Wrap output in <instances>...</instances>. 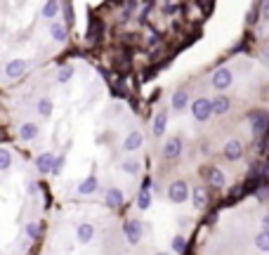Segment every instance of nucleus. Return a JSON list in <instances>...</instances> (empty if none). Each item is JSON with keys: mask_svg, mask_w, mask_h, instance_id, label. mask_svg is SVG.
<instances>
[{"mask_svg": "<svg viewBox=\"0 0 269 255\" xmlns=\"http://www.w3.org/2000/svg\"><path fill=\"white\" fill-rule=\"evenodd\" d=\"M168 199L172 203H185L187 199H189V187H187L185 180H175V182H170Z\"/></svg>", "mask_w": 269, "mask_h": 255, "instance_id": "1", "label": "nucleus"}, {"mask_svg": "<svg viewBox=\"0 0 269 255\" xmlns=\"http://www.w3.org/2000/svg\"><path fill=\"white\" fill-rule=\"evenodd\" d=\"M192 114L196 121H201V123L208 121V118L213 116V102L206 100V97H199V100L192 104Z\"/></svg>", "mask_w": 269, "mask_h": 255, "instance_id": "2", "label": "nucleus"}, {"mask_svg": "<svg viewBox=\"0 0 269 255\" xmlns=\"http://www.w3.org/2000/svg\"><path fill=\"white\" fill-rule=\"evenodd\" d=\"M123 232H125V239L130 243H139L142 234H144V224H142V220H125Z\"/></svg>", "mask_w": 269, "mask_h": 255, "instance_id": "3", "label": "nucleus"}, {"mask_svg": "<svg viewBox=\"0 0 269 255\" xmlns=\"http://www.w3.org/2000/svg\"><path fill=\"white\" fill-rule=\"evenodd\" d=\"M234 80V73L229 69H217L213 76H210V85L215 88V90H227Z\"/></svg>", "mask_w": 269, "mask_h": 255, "instance_id": "4", "label": "nucleus"}, {"mask_svg": "<svg viewBox=\"0 0 269 255\" xmlns=\"http://www.w3.org/2000/svg\"><path fill=\"white\" fill-rule=\"evenodd\" d=\"M26 69H29V62H26V59H12V62H8V66H5V76L19 78Z\"/></svg>", "mask_w": 269, "mask_h": 255, "instance_id": "5", "label": "nucleus"}, {"mask_svg": "<svg viewBox=\"0 0 269 255\" xmlns=\"http://www.w3.org/2000/svg\"><path fill=\"white\" fill-rule=\"evenodd\" d=\"M182 154V139L180 137H170L165 144H163V156L165 158H177Z\"/></svg>", "mask_w": 269, "mask_h": 255, "instance_id": "6", "label": "nucleus"}, {"mask_svg": "<svg viewBox=\"0 0 269 255\" xmlns=\"http://www.w3.org/2000/svg\"><path fill=\"white\" fill-rule=\"evenodd\" d=\"M76 239L78 243H90L95 239V227L90 222H80L76 227Z\"/></svg>", "mask_w": 269, "mask_h": 255, "instance_id": "7", "label": "nucleus"}, {"mask_svg": "<svg viewBox=\"0 0 269 255\" xmlns=\"http://www.w3.org/2000/svg\"><path fill=\"white\" fill-rule=\"evenodd\" d=\"M100 189V180H97V175H90V178H85L80 185H78V194L80 196H90V194H95Z\"/></svg>", "mask_w": 269, "mask_h": 255, "instance_id": "8", "label": "nucleus"}, {"mask_svg": "<svg viewBox=\"0 0 269 255\" xmlns=\"http://www.w3.org/2000/svg\"><path fill=\"white\" fill-rule=\"evenodd\" d=\"M165 128H168V111H165V109H161V111L154 116V125H151L154 137H161L163 132H165Z\"/></svg>", "mask_w": 269, "mask_h": 255, "instance_id": "9", "label": "nucleus"}, {"mask_svg": "<svg viewBox=\"0 0 269 255\" xmlns=\"http://www.w3.org/2000/svg\"><path fill=\"white\" fill-rule=\"evenodd\" d=\"M144 144V135L139 130H132L128 137H125V142H123V149L125 151H137L139 147Z\"/></svg>", "mask_w": 269, "mask_h": 255, "instance_id": "10", "label": "nucleus"}, {"mask_svg": "<svg viewBox=\"0 0 269 255\" xmlns=\"http://www.w3.org/2000/svg\"><path fill=\"white\" fill-rule=\"evenodd\" d=\"M224 156H227L229 161H238V158L243 156V147H241V142H238V139H229V142L224 144Z\"/></svg>", "mask_w": 269, "mask_h": 255, "instance_id": "11", "label": "nucleus"}, {"mask_svg": "<svg viewBox=\"0 0 269 255\" xmlns=\"http://www.w3.org/2000/svg\"><path fill=\"white\" fill-rule=\"evenodd\" d=\"M52 163H54V154H50V151H43V154L36 158V168H38L40 175H47V173L52 170Z\"/></svg>", "mask_w": 269, "mask_h": 255, "instance_id": "12", "label": "nucleus"}, {"mask_svg": "<svg viewBox=\"0 0 269 255\" xmlns=\"http://www.w3.org/2000/svg\"><path fill=\"white\" fill-rule=\"evenodd\" d=\"M40 135V125L38 123H24L19 125V137L24 139V142H31V139H36Z\"/></svg>", "mask_w": 269, "mask_h": 255, "instance_id": "13", "label": "nucleus"}, {"mask_svg": "<svg viewBox=\"0 0 269 255\" xmlns=\"http://www.w3.org/2000/svg\"><path fill=\"white\" fill-rule=\"evenodd\" d=\"M248 121L253 123V132H255V135H260L262 130H267V116H264V114H260V111H250V114H248Z\"/></svg>", "mask_w": 269, "mask_h": 255, "instance_id": "14", "label": "nucleus"}, {"mask_svg": "<svg viewBox=\"0 0 269 255\" xmlns=\"http://www.w3.org/2000/svg\"><path fill=\"white\" fill-rule=\"evenodd\" d=\"M187 104H189V95H187L185 90H175L172 97H170V107L175 109V111H182Z\"/></svg>", "mask_w": 269, "mask_h": 255, "instance_id": "15", "label": "nucleus"}, {"mask_svg": "<svg viewBox=\"0 0 269 255\" xmlns=\"http://www.w3.org/2000/svg\"><path fill=\"white\" fill-rule=\"evenodd\" d=\"M50 36H52V40H57V43H66V38H69L66 26H64V24H59V22L50 24Z\"/></svg>", "mask_w": 269, "mask_h": 255, "instance_id": "16", "label": "nucleus"}, {"mask_svg": "<svg viewBox=\"0 0 269 255\" xmlns=\"http://www.w3.org/2000/svg\"><path fill=\"white\" fill-rule=\"evenodd\" d=\"M36 111L40 114V118H50L54 111V104L52 100H47V97H40L38 102H36Z\"/></svg>", "mask_w": 269, "mask_h": 255, "instance_id": "17", "label": "nucleus"}, {"mask_svg": "<svg viewBox=\"0 0 269 255\" xmlns=\"http://www.w3.org/2000/svg\"><path fill=\"white\" fill-rule=\"evenodd\" d=\"M206 178L210 185L215 187H224V182H227V178H224V173L220 168H206Z\"/></svg>", "mask_w": 269, "mask_h": 255, "instance_id": "18", "label": "nucleus"}, {"mask_svg": "<svg viewBox=\"0 0 269 255\" xmlns=\"http://www.w3.org/2000/svg\"><path fill=\"white\" fill-rule=\"evenodd\" d=\"M210 102H213V114H227L231 107V102L227 95H217L215 100H210Z\"/></svg>", "mask_w": 269, "mask_h": 255, "instance_id": "19", "label": "nucleus"}, {"mask_svg": "<svg viewBox=\"0 0 269 255\" xmlns=\"http://www.w3.org/2000/svg\"><path fill=\"white\" fill-rule=\"evenodd\" d=\"M125 201V194L118 189V187H111V189H107V203L111 206V208H116V206H121V203Z\"/></svg>", "mask_w": 269, "mask_h": 255, "instance_id": "20", "label": "nucleus"}, {"mask_svg": "<svg viewBox=\"0 0 269 255\" xmlns=\"http://www.w3.org/2000/svg\"><path fill=\"white\" fill-rule=\"evenodd\" d=\"M137 208L139 210H149V208H151V192H149V189H139V194H137Z\"/></svg>", "mask_w": 269, "mask_h": 255, "instance_id": "21", "label": "nucleus"}, {"mask_svg": "<svg viewBox=\"0 0 269 255\" xmlns=\"http://www.w3.org/2000/svg\"><path fill=\"white\" fill-rule=\"evenodd\" d=\"M192 201L196 208H203L208 201V196H206V189L203 187H194V192H192Z\"/></svg>", "mask_w": 269, "mask_h": 255, "instance_id": "22", "label": "nucleus"}, {"mask_svg": "<svg viewBox=\"0 0 269 255\" xmlns=\"http://www.w3.org/2000/svg\"><path fill=\"white\" fill-rule=\"evenodd\" d=\"M59 10H62V5H59V3H43V8H40V15L47 17V19H52V17L59 15Z\"/></svg>", "mask_w": 269, "mask_h": 255, "instance_id": "23", "label": "nucleus"}, {"mask_svg": "<svg viewBox=\"0 0 269 255\" xmlns=\"http://www.w3.org/2000/svg\"><path fill=\"white\" fill-rule=\"evenodd\" d=\"M10 165H12V151H10V149H3V147H0V173L10 170Z\"/></svg>", "mask_w": 269, "mask_h": 255, "instance_id": "24", "label": "nucleus"}, {"mask_svg": "<svg viewBox=\"0 0 269 255\" xmlns=\"http://www.w3.org/2000/svg\"><path fill=\"white\" fill-rule=\"evenodd\" d=\"M170 248H172V253H185L187 239L182 234H177V236H172V241H170Z\"/></svg>", "mask_w": 269, "mask_h": 255, "instance_id": "25", "label": "nucleus"}, {"mask_svg": "<svg viewBox=\"0 0 269 255\" xmlns=\"http://www.w3.org/2000/svg\"><path fill=\"white\" fill-rule=\"evenodd\" d=\"M71 78H73V66H62V69L57 71V83H69Z\"/></svg>", "mask_w": 269, "mask_h": 255, "instance_id": "26", "label": "nucleus"}, {"mask_svg": "<svg viewBox=\"0 0 269 255\" xmlns=\"http://www.w3.org/2000/svg\"><path fill=\"white\" fill-rule=\"evenodd\" d=\"M121 168H123L128 175H137V173H139V161H137V158H125Z\"/></svg>", "mask_w": 269, "mask_h": 255, "instance_id": "27", "label": "nucleus"}, {"mask_svg": "<svg viewBox=\"0 0 269 255\" xmlns=\"http://www.w3.org/2000/svg\"><path fill=\"white\" fill-rule=\"evenodd\" d=\"M64 165H66V156H54V163H52V170H50V175H62Z\"/></svg>", "mask_w": 269, "mask_h": 255, "instance_id": "28", "label": "nucleus"}, {"mask_svg": "<svg viewBox=\"0 0 269 255\" xmlns=\"http://www.w3.org/2000/svg\"><path fill=\"white\" fill-rule=\"evenodd\" d=\"M255 246L267 253V250H269V232H260V234H257V236H255Z\"/></svg>", "mask_w": 269, "mask_h": 255, "instance_id": "29", "label": "nucleus"}, {"mask_svg": "<svg viewBox=\"0 0 269 255\" xmlns=\"http://www.w3.org/2000/svg\"><path fill=\"white\" fill-rule=\"evenodd\" d=\"M26 234H29V239H38L40 236V227L36 220H31V222L26 224Z\"/></svg>", "mask_w": 269, "mask_h": 255, "instance_id": "30", "label": "nucleus"}, {"mask_svg": "<svg viewBox=\"0 0 269 255\" xmlns=\"http://www.w3.org/2000/svg\"><path fill=\"white\" fill-rule=\"evenodd\" d=\"M248 24H255L257 22V5H253V8H250V12H248Z\"/></svg>", "mask_w": 269, "mask_h": 255, "instance_id": "31", "label": "nucleus"}, {"mask_svg": "<svg viewBox=\"0 0 269 255\" xmlns=\"http://www.w3.org/2000/svg\"><path fill=\"white\" fill-rule=\"evenodd\" d=\"M64 19H66V24H73V12L69 5H64Z\"/></svg>", "mask_w": 269, "mask_h": 255, "instance_id": "32", "label": "nucleus"}, {"mask_svg": "<svg viewBox=\"0 0 269 255\" xmlns=\"http://www.w3.org/2000/svg\"><path fill=\"white\" fill-rule=\"evenodd\" d=\"M262 17L269 22V0H267V3H262Z\"/></svg>", "mask_w": 269, "mask_h": 255, "instance_id": "33", "label": "nucleus"}, {"mask_svg": "<svg viewBox=\"0 0 269 255\" xmlns=\"http://www.w3.org/2000/svg\"><path fill=\"white\" fill-rule=\"evenodd\" d=\"M262 232H269V213L262 217Z\"/></svg>", "mask_w": 269, "mask_h": 255, "instance_id": "34", "label": "nucleus"}, {"mask_svg": "<svg viewBox=\"0 0 269 255\" xmlns=\"http://www.w3.org/2000/svg\"><path fill=\"white\" fill-rule=\"evenodd\" d=\"M26 192H29V194H36V192H38V187L33 185V182H29V187H26Z\"/></svg>", "mask_w": 269, "mask_h": 255, "instance_id": "35", "label": "nucleus"}, {"mask_svg": "<svg viewBox=\"0 0 269 255\" xmlns=\"http://www.w3.org/2000/svg\"><path fill=\"white\" fill-rule=\"evenodd\" d=\"M262 59H264V62L269 64V47H267V50H264V52H262Z\"/></svg>", "mask_w": 269, "mask_h": 255, "instance_id": "36", "label": "nucleus"}, {"mask_svg": "<svg viewBox=\"0 0 269 255\" xmlns=\"http://www.w3.org/2000/svg\"><path fill=\"white\" fill-rule=\"evenodd\" d=\"M156 255H168V253H156Z\"/></svg>", "mask_w": 269, "mask_h": 255, "instance_id": "37", "label": "nucleus"}]
</instances>
